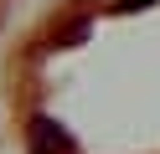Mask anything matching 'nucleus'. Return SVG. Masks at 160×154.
Returning <instances> with one entry per match:
<instances>
[{
	"mask_svg": "<svg viewBox=\"0 0 160 154\" xmlns=\"http://www.w3.org/2000/svg\"><path fill=\"white\" fill-rule=\"evenodd\" d=\"M36 139H42V144H57V149H62V154H72V139H67V133L57 128L52 118H36Z\"/></svg>",
	"mask_w": 160,
	"mask_h": 154,
	"instance_id": "obj_1",
	"label": "nucleus"
},
{
	"mask_svg": "<svg viewBox=\"0 0 160 154\" xmlns=\"http://www.w3.org/2000/svg\"><path fill=\"white\" fill-rule=\"evenodd\" d=\"M145 5H155V0H119L114 10H119V16H134V10H145Z\"/></svg>",
	"mask_w": 160,
	"mask_h": 154,
	"instance_id": "obj_2",
	"label": "nucleus"
}]
</instances>
